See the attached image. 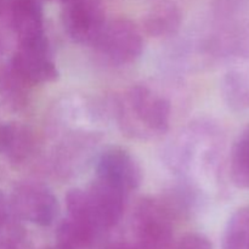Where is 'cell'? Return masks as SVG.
Listing matches in <instances>:
<instances>
[{
    "instance_id": "ba28073f",
    "label": "cell",
    "mask_w": 249,
    "mask_h": 249,
    "mask_svg": "<svg viewBox=\"0 0 249 249\" xmlns=\"http://www.w3.org/2000/svg\"><path fill=\"white\" fill-rule=\"evenodd\" d=\"M9 67L29 85L45 84L58 78V71L51 60L49 45H19Z\"/></svg>"
},
{
    "instance_id": "ac0fdd59",
    "label": "cell",
    "mask_w": 249,
    "mask_h": 249,
    "mask_svg": "<svg viewBox=\"0 0 249 249\" xmlns=\"http://www.w3.org/2000/svg\"><path fill=\"white\" fill-rule=\"evenodd\" d=\"M175 249H212V245L203 235L189 233L180 240Z\"/></svg>"
},
{
    "instance_id": "3957f363",
    "label": "cell",
    "mask_w": 249,
    "mask_h": 249,
    "mask_svg": "<svg viewBox=\"0 0 249 249\" xmlns=\"http://www.w3.org/2000/svg\"><path fill=\"white\" fill-rule=\"evenodd\" d=\"M174 214L164 201L143 198L133 216L134 245L140 249H172Z\"/></svg>"
},
{
    "instance_id": "8992f818",
    "label": "cell",
    "mask_w": 249,
    "mask_h": 249,
    "mask_svg": "<svg viewBox=\"0 0 249 249\" xmlns=\"http://www.w3.org/2000/svg\"><path fill=\"white\" fill-rule=\"evenodd\" d=\"M61 19L74 43L91 46L107 22L101 0H62Z\"/></svg>"
},
{
    "instance_id": "44dd1931",
    "label": "cell",
    "mask_w": 249,
    "mask_h": 249,
    "mask_svg": "<svg viewBox=\"0 0 249 249\" xmlns=\"http://www.w3.org/2000/svg\"><path fill=\"white\" fill-rule=\"evenodd\" d=\"M45 249H70V248H66V247H63V246L56 245V246H53V247H49V248H45Z\"/></svg>"
},
{
    "instance_id": "2e32d148",
    "label": "cell",
    "mask_w": 249,
    "mask_h": 249,
    "mask_svg": "<svg viewBox=\"0 0 249 249\" xmlns=\"http://www.w3.org/2000/svg\"><path fill=\"white\" fill-rule=\"evenodd\" d=\"M23 229L12 211L10 199L0 191V247L23 245Z\"/></svg>"
},
{
    "instance_id": "7c38bea8",
    "label": "cell",
    "mask_w": 249,
    "mask_h": 249,
    "mask_svg": "<svg viewBox=\"0 0 249 249\" xmlns=\"http://www.w3.org/2000/svg\"><path fill=\"white\" fill-rule=\"evenodd\" d=\"M99 236L94 229L71 216L60 224L56 232L57 245L70 249H90Z\"/></svg>"
},
{
    "instance_id": "4fadbf2b",
    "label": "cell",
    "mask_w": 249,
    "mask_h": 249,
    "mask_svg": "<svg viewBox=\"0 0 249 249\" xmlns=\"http://www.w3.org/2000/svg\"><path fill=\"white\" fill-rule=\"evenodd\" d=\"M230 177L238 189L249 190V126L240 134L232 146Z\"/></svg>"
},
{
    "instance_id": "9c48e42d",
    "label": "cell",
    "mask_w": 249,
    "mask_h": 249,
    "mask_svg": "<svg viewBox=\"0 0 249 249\" xmlns=\"http://www.w3.org/2000/svg\"><path fill=\"white\" fill-rule=\"evenodd\" d=\"M7 10L19 45H49L39 0H10Z\"/></svg>"
},
{
    "instance_id": "e0dca14e",
    "label": "cell",
    "mask_w": 249,
    "mask_h": 249,
    "mask_svg": "<svg viewBox=\"0 0 249 249\" xmlns=\"http://www.w3.org/2000/svg\"><path fill=\"white\" fill-rule=\"evenodd\" d=\"M31 87L32 85L17 75L10 67H7L0 77V95L12 108L18 109L26 105Z\"/></svg>"
},
{
    "instance_id": "5b68a950",
    "label": "cell",
    "mask_w": 249,
    "mask_h": 249,
    "mask_svg": "<svg viewBox=\"0 0 249 249\" xmlns=\"http://www.w3.org/2000/svg\"><path fill=\"white\" fill-rule=\"evenodd\" d=\"M10 204L19 220L38 226H50L58 214V201L48 186L39 182L17 185L10 197Z\"/></svg>"
},
{
    "instance_id": "8fae6325",
    "label": "cell",
    "mask_w": 249,
    "mask_h": 249,
    "mask_svg": "<svg viewBox=\"0 0 249 249\" xmlns=\"http://www.w3.org/2000/svg\"><path fill=\"white\" fill-rule=\"evenodd\" d=\"M221 95L231 111H249V78L237 70L226 72L221 79Z\"/></svg>"
},
{
    "instance_id": "277c9868",
    "label": "cell",
    "mask_w": 249,
    "mask_h": 249,
    "mask_svg": "<svg viewBox=\"0 0 249 249\" xmlns=\"http://www.w3.org/2000/svg\"><path fill=\"white\" fill-rule=\"evenodd\" d=\"M107 62L123 66L135 62L143 50L141 32L128 19L106 22L94 45Z\"/></svg>"
},
{
    "instance_id": "7a4b0ae2",
    "label": "cell",
    "mask_w": 249,
    "mask_h": 249,
    "mask_svg": "<svg viewBox=\"0 0 249 249\" xmlns=\"http://www.w3.org/2000/svg\"><path fill=\"white\" fill-rule=\"evenodd\" d=\"M125 198V192L96 179L88 189L70 190L66 196V207L68 216L101 235L121 221Z\"/></svg>"
},
{
    "instance_id": "30bf717a",
    "label": "cell",
    "mask_w": 249,
    "mask_h": 249,
    "mask_svg": "<svg viewBox=\"0 0 249 249\" xmlns=\"http://www.w3.org/2000/svg\"><path fill=\"white\" fill-rule=\"evenodd\" d=\"M32 147V135L26 126L18 123L0 124V155L9 162H24L31 155Z\"/></svg>"
},
{
    "instance_id": "7402d4cb",
    "label": "cell",
    "mask_w": 249,
    "mask_h": 249,
    "mask_svg": "<svg viewBox=\"0 0 249 249\" xmlns=\"http://www.w3.org/2000/svg\"><path fill=\"white\" fill-rule=\"evenodd\" d=\"M60 1H62V0H60Z\"/></svg>"
},
{
    "instance_id": "52a82bcc",
    "label": "cell",
    "mask_w": 249,
    "mask_h": 249,
    "mask_svg": "<svg viewBox=\"0 0 249 249\" xmlns=\"http://www.w3.org/2000/svg\"><path fill=\"white\" fill-rule=\"evenodd\" d=\"M96 179L128 195L140 186L142 173L139 163L128 151L121 147H111L105 150L97 158Z\"/></svg>"
},
{
    "instance_id": "9a60e30c",
    "label": "cell",
    "mask_w": 249,
    "mask_h": 249,
    "mask_svg": "<svg viewBox=\"0 0 249 249\" xmlns=\"http://www.w3.org/2000/svg\"><path fill=\"white\" fill-rule=\"evenodd\" d=\"M181 23L179 10L173 5L156 7L145 19V29L150 36H170L177 33Z\"/></svg>"
},
{
    "instance_id": "5bb4252c",
    "label": "cell",
    "mask_w": 249,
    "mask_h": 249,
    "mask_svg": "<svg viewBox=\"0 0 249 249\" xmlns=\"http://www.w3.org/2000/svg\"><path fill=\"white\" fill-rule=\"evenodd\" d=\"M221 249H249V206L233 212L221 240Z\"/></svg>"
},
{
    "instance_id": "d6986e66",
    "label": "cell",
    "mask_w": 249,
    "mask_h": 249,
    "mask_svg": "<svg viewBox=\"0 0 249 249\" xmlns=\"http://www.w3.org/2000/svg\"><path fill=\"white\" fill-rule=\"evenodd\" d=\"M105 249H140V248L136 247L134 243L117 242V243H112V245H109L108 247H106Z\"/></svg>"
},
{
    "instance_id": "6da1fadb",
    "label": "cell",
    "mask_w": 249,
    "mask_h": 249,
    "mask_svg": "<svg viewBox=\"0 0 249 249\" xmlns=\"http://www.w3.org/2000/svg\"><path fill=\"white\" fill-rule=\"evenodd\" d=\"M117 121L126 135L156 138L169 129L170 104L150 88L135 85L118 100Z\"/></svg>"
},
{
    "instance_id": "ffe728a7",
    "label": "cell",
    "mask_w": 249,
    "mask_h": 249,
    "mask_svg": "<svg viewBox=\"0 0 249 249\" xmlns=\"http://www.w3.org/2000/svg\"><path fill=\"white\" fill-rule=\"evenodd\" d=\"M10 0H0V16L9 9Z\"/></svg>"
}]
</instances>
